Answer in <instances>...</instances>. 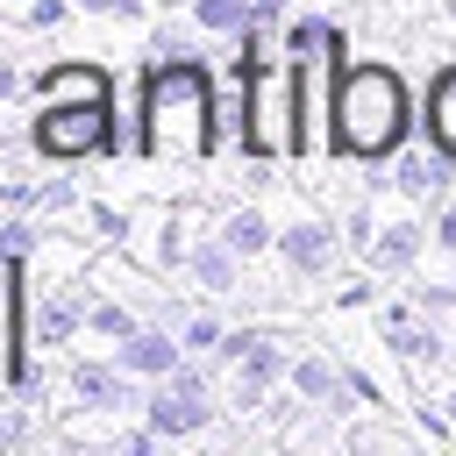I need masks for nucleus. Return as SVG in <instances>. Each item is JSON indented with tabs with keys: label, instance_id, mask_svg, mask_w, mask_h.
Segmentation results:
<instances>
[{
	"label": "nucleus",
	"instance_id": "1",
	"mask_svg": "<svg viewBox=\"0 0 456 456\" xmlns=\"http://www.w3.org/2000/svg\"><path fill=\"white\" fill-rule=\"evenodd\" d=\"M221 150V78L207 57H150L135 86V157L200 171Z\"/></svg>",
	"mask_w": 456,
	"mask_h": 456
},
{
	"label": "nucleus",
	"instance_id": "2",
	"mask_svg": "<svg viewBox=\"0 0 456 456\" xmlns=\"http://www.w3.org/2000/svg\"><path fill=\"white\" fill-rule=\"evenodd\" d=\"M420 128L413 86L392 57H349L335 78V164H392Z\"/></svg>",
	"mask_w": 456,
	"mask_h": 456
},
{
	"label": "nucleus",
	"instance_id": "3",
	"mask_svg": "<svg viewBox=\"0 0 456 456\" xmlns=\"http://www.w3.org/2000/svg\"><path fill=\"white\" fill-rule=\"evenodd\" d=\"M21 135H28L36 164H114V157H135L121 100H36Z\"/></svg>",
	"mask_w": 456,
	"mask_h": 456
},
{
	"label": "nucleus",
	"instance_id": "4",
	"mask_svg": "<svg viewBox=\"0 0 456 456\" xmlns=\"http://www.w3.org/2000/svg\"><path fill=\"white\" fill-rule=\"evenodd\" d=\"M242 86V142L235 157H256V164H299V93H292V57L278 64H256L235 78Z\"/></svg>",
	"mask_w": 456,
	"mask_h": 456
},
{
	"label": "nucleus",
	"instance_id": "5",
	"mask_svg": "<svg viewBox=\"0 0 456 456\" xmlns=\"http://www.w3.org/2000/svg\"><path fill=\"white\" fill-rule=\"evenodd\" d=\"M164 442H185V435H207L221 420V363L214 356H185L171 378L142 385V406H135Z\"/></svg>",
	"mask_w": 456,
	"mask_h": 456
},
{
	"label": "nucleus",
	"instance_id": "6",
	"mask_svg": "<svg viewBox=\"0 0 456 456\" xmlns=\"http://www.w3.org/2000/svg\"><path fill=\"white\" fill-rule=\"evenodd\" d=\"M214 363L228 370V406H235V413L271 406V392H285V370H292L285 335H278V328H264V321L228 328V335H221V349H214Z\"/></svg>",
	"mask_w": 456,
	"mask_h": 456
},
{
	"label": "nucleus",
	"instance_id": "7",
	"mask_svg": "<svg viewBox=\"0 0 456 456\" xmlns=\"http://www.w3.org/2000/svg\"><path fill=\"white\" fill-rule=\"evenodd\" d=\"M342 249H349V242H342V221H335V214L292 207V214L278 221V249H271V256H278V271H285V278L321 285V278L342 264Z\"/></svg>",
	"mask_w": 456,
	"mask_h": 456
},
{
	"label": "nucleus",
	"instance_id": "8",
	"mask_svg": "<svg viewBox=\"0 0 456 456\" xmlns=\"http://www.w3.org/2000/svg\"><path fill=\"white\" fill-rule=\"evenodd\" d=\"M57 406H100V413H128V406H142V378L135 370H121L114 363V349L107 356H64V378H57Z\"/></svg>",
	"mask_w": 456,
	"mask_h": 456
},
{
	"label": "nucleus",
	"instance_id": "9",
	"mask_svg": "<svg viewBox=\"0 0 456 456\" xmlns=\"http://www.w3.org/2000/svg\"><path fill=\"white\" fill-rule=\"evenodd\" d=\"M86 314H93V278H36V349L43 356H71V342H86Z\"/></svg>",
	"mask_w": 456,
	"mask_h": 456
},
{
	"label": "nucleus",
	"instance_id": "10",
	"mask_svg": "<svg viewBox=\"0 0 456 456\" xmlns=\"http://www.w3.org/2000/svg\"><path fill=\"white\" fill-rule=\"evenodd\" d=\"M378 335H385V349H392L406 370H442V363H449V335L435 328V314H428L420 299H385V306H378Z\"/></svg>",
	"mask_w": 456,
	"mask_h": 456
},
{
	"label": "nucleus",
	"instance_id": "11",
	"mask_svg": "<svg viewBox=\"0 0 456 456\" xmlns=\"http://www.w3.org/2000/svg\"><path fill=\"white\" fill-rule=\"evenodd\" d=\"M28 100H121V78L100 57H57L28 71Z\"/></svg>",
	"mask_w": 456,
	"mask_h": 456
},
{
	"label": "nucleus",
	"instance_id": "12",
	"mask_svg": "<svg viewBox=\"0 0 456 456\" xmlns=\"http://www.w3.org/2000/svg\"><path fill=\"white\" fill-rule=\"evenodd\" d=\"M242 264H249V256H235L221 228H200L192 249H185V285H192L200 299H228V292H242Z\"/></svg>",
	"mask_w": 456,
	"mask_h": 456
},
{
	"label": "nucleus",
	"instance_id": "13",
	"mask_svg": "<svg viewBox=\"0 0 456 456\" xmlns=\"http://www.w3.org/2000/svg\"><path fill=\"white\" fill-rule=\"evenodd\" d=\"M385 178H392L399 200H435V207H442V200L456 192V157H442L435 142H428V150L406 142V150H392V171H385Z\"/></svg>",
	"mask_w": 456,
	"mask_h": 456
},
{
	"label": "nucleus",
	"instance_id": "14",
	"mask_svg": "<svg viewBox=\"0 0 456 456\" xmlns=\"http://www.w3.org/2000/svg\"><path fill=\"white\" fill-rule=\"evenodd\" d=\"M114 363H121V370H135L142 385H157V378H171V370L185 363V342H178V328L142 321L135 335H121V342H114Z\"/></svg>",
	"mask_w": 456,
	"mask_h": 456
},
{
	"label": "nucleus",
	"instance_id": "15",
	"mask_svg": "<svg viewBox=\"0 0 456 456\" xmlns=\"http://www.w3.org/2000/svg\"><path fill=\"white\" fill-rule=\"evenodd\" d=\"M435 242V228L428 221H378V235H370V249H363V264L378 271V278H399V271H413L420 264V249Z\"/></svg>",
	"mask_w": 456,
	"mask_h": 456
},
{
	"label": "nucleus",
	"instance_id": "16",
	"mask_svg": "<svg viewBox=\"0 0 456 456\" xmlns=\"http://www.w3.org/2000/svg\"><path fill=\"white\" fill-rule=\"evenodd\" d=\"M278 50H285V57H314V50H335V57H349V28H342L335 14L292 7V14L278 21Z\"/></svg>",
	"mask_w": 456,
	"mask_h": 456
},
{
	"label": "nucleus",
	"instance_id": "17",
	"mask_svg": "<svg viewBox=\"0 0 456 456\" xmlns=\"http://www.w3.org/2000/svg\"><path fill=\"white\" fill-rule=\"evenodd\" d=\"M214 228H221V235H228V249H235V256H249V264L278 249V221H271L256 200H235V207H221V221H214Z\"/></svg>",
	"mask_w": 456,
	"mask_h": 456
},
{
	"label": "nucleus",
	"instance_id": "18",
	"mask_svg": "<svg viewBox=\"0 0 456 456\" xmlns=\"http://www.w3.org/2000/svg\"><path fill=\"white\" fill-rule=\"evenodd\" d=\"M285 392H299L306 406H349V399H342V363L321 356V349H299V356H292Z\"/></svg>",
	"mask_w": 456,
	"mask_h": 456
},
{
	"label": "nucleus",
	"instance_id": "19",
	"mask_svg": "<svg viewBox=\"0 0 456 456\" xmlns=\"http://www.w3.org/2000/svg\"><path fill=\"white\" fill-rule=\"evenodd\" d=\"M420 128L442 157H456V64H442L428 78V100H420Z\"/></svg>",
	"mask_w": 456,
	"mask_h": 456
},
{
	"label": "nucleus",
	"instance_id": "20",
	"mask_svg": "<svg viewBox=\"0 0 456 456\" xmlns=\"http://www.w3.org/2000/svg\"><path fill=\"white\" fill-rule=\"evenodd\" d=\"M128 221H135L128 200H78V214H71V228H78L93 249H121V242H128Z\"/></svg>",
	"mask_w": 456,
	"mask_h": 456
},
{
	"label": "nucleus",
	"instance_id": "21",
	"mask_svg": "<svg viewBox=\"0 0 456 456\" xmlns=\"http://www.w3.org/2000/svg\"><path fill=\"white\" fill-rule=\"evenodd\" d=\"M142 328V306L135 299H121V292H107V285H93V314H86V342H121V335H135Z\"/></svg>",
	"mask_w": 456,
	"mask_h": 456
},
{
	"label": "nucleus",
	"instance_id": "22",
	"mask_svg": "<svg viewBox=\"0 0 456 456\" xmlns=\"http://www.w3.org/2000/svg\"><path fill=\"white\" fill-rule=\"evenodd\" d=\"M185 14H192V21H200L214 43H235V36L256 21V0H192Z\"/></svg>",
	"mask_w": 456,
	"mask_h": 456
},
{
	"label": "nucleus",
	"instance_id": "23",
	"mask_svg": "<svg viewBox=\"0 0 456 456\" xmlns=\"http://www.w3.org/2000/svg\"><path fill=\"white\" fill-rule=\"evenodd\" d=\"M78 178H71V164H50V178H36V214L43 221H71L78 214Z\"/></svg>",
	"mask_w": 456,
	"mask_h": 456
},
{
	"label": "nucleus",
	"instance_id": "24",
	"mask_svg": "<svg viewBox=\"0 0 456 456\" xmlns=\"http://www.w3.org/2000/svg\"><path fill=\"white\" fill-rule=\"evenodd\" d=\"M221 335H228V321H221L214 306H192V314L178 321V342H185V356H214V349H221Z\"/></svg>",
	"mask_w": 456,
	"mask_h": 456
},
{
	"label": "nucleus",
	"instance_id": "25",
	"mask_svg": "<svg viewBox=\"0 0 456 456\" xmlns=\"http://www.w3.org/2000/svg\"><path fill=\"white\" fill-rule=\"evenodd\" d=\"M71 14H78V0H21V7H14V28H28V36H57Z\"/></svg>",
	"mask_w": 456,
	"mask_h": 456
},
{
	"label": "nucleus",
	"instance_id": "26",
	"mask_svg": "<svg viewBox=\"0 0 456 456\" xmlns=\"http://www.w3.org/2000/svg\"><path fill=\"white\" fill-rule=\"evenodd\" d=\"M36 435H43V420H36V406L7 392V399H0V449H21V442H36Z\"/></svg>",
	"mask_w": 456,
	"mask_h": 456
},
{
	"label": "nucleus",
	"instance_id": "27",
	"mask_svg": "<svg viewBox=\"0 0 456 456\" xmlns=\"http://www.w3.org/2000/svg\"><path fill=\"white\" fill-rule=\"evenodd\" d=\"M207 28L192 21V28H171V21H157L150 28V57H207V43H200Z\"/></svg>",
	"mask_w": 456,
	"mask_h": 456
},
{
	"label": "nucleus",
	"instance_id": "28",
	"mask_svg": "<svg viewBox=\"0 0 456 456\" xmlns=\"http://www.w3.org/2000/svg\"><path fill=\"white\" fill-rule=\"evenodd\" d=\"M378 299V271H342V285H328V306L349 314V306H370Z\"/></svg>",
	"mask_w": 456,
	"mask_h": 456
},
{
	"label": "nucleus",
	"instance_id": "29",
	"mask_svg": "<svg viewBox=\"0 0 456 456\" xmlns=\"http://www.w3.org/2000/svg\"><path fill=\"white\" fill-rule=\"evenodd\" d=\"M342 392H349V406H363V413H378V406H385V385H378L363 363H342Z\"/></svg>",
	"mask_w": 456,
	"mask_h": 456
},
{
	"label": "nucleus",
	"instance_id": "30",
	"mask_svg": "<svg viewBox=\"0 0 456 456\" xmlns=\"http://www.w3.org/2000/svg\"><path fill=\"white\" fill-rule=\"evenodd\" d=\"M335 221H342V242H349V249H356V256H363V249H370V235H378V214H370V207H363V200H356V207H342V214H335Z\"/></svg>",
	"mask_w": 456,
	"mask_h": 456
},
{
	"label": "nucleus",
	"instance_id": "31",
	"mask_svg": "<svg viewBox=\"0 0 456 456\" xmlns=\"http://www.w3.org/2000/svg\"><path fill=\"white\" fill-rule=\"evenodd\" d=\"M78 14H93V21H142L150 0H78Z\"/></svg>",
	"mask_w": 456,
	"mask_h": 456
},
{
	"label": "nucleus",
	"instance_id": "32",
	"mask_svg": "<svg viewBox=\"0 0 456 456\" xmlns=\"http://www.w3.org/2000/svg\"><path fill=\"white\" fill-rule=\"evenodd\" d=\"M413 299H420V306H428L435 321H456V278H449V285H420Z\"/></svg>",
	"mask_w": 456,
	"mask_h": 456
},
{
	"label": "nucleus",
	"instance_id": "33",
	"mask_svg": "<svg viewBox=\"0 0 456 456\" xmlns=\"http://www.w3.org/2000/svg\"><path fill=\"white\" fill-rule=\"evenodd\" d=\"M428 228H435V242H442V249L456 256V192H449V200L435 207V221H428Z\"/></svg>",
	"mask_w": 456,
	"mask_h": 456
},
{
	"label": "nucleus",
	"instance_id": "34",
	"mask_svg": "<svg viewBox=\"0 0 456 456\" xmlns=\"http://www.w3.org/2000/svg\"><path fill=\"white\" fill-rule=\"evenodd\" d=\"M21 93H28V71H21L14 57H0V107H14Z\"/></svg>",
	"mask_w": 456,
	"mask_h": 456
},
{
	"label": "nucleus",
	"instance_id": "35",
	"mask_svg": "<svg viewBox=\"0 0 456 456\" xmlns=\"http://www.w3.org/2000/svg\"><path fill=\"white\" fill-rule=\"evenodd\" d=\"M292 7H299V0H256V21H271V28H278Z\"/></svg>",
	"mask_w": 456,
	"mask_h": 456
},
{
	"label": "nucleus",
	"instance_id": "36",
	"mask_svg": "<svg viewBox=\"0 0 456 456\" xmlns=\"http://www.w3.org/2000/svg\"><path fill=\"white\" fill-rule=\"evenodd\" d=\"M435 406H442V420H456V378H449V385L435 392Z\"/></svg>",
	"mask_w": 456,
	"mask_h": 456
},
{
	"label": "nucleus",
	"instance_id": "37",
	"mask_svg": "<svg viewBox=\"0 0 456 456\" xmlns=\"http://www.w3.org/2000/svg\"><path fill=\"white\" fill-rule=\"evenodd\" d=\"M442 21H449V28H456V0H442Z\"/></svg>",
	"mask_w": 456,
	"mask_h": 456
},
{
	"label": "nucleus",
	"instance_id": "38",
	"mask_svg": "<svg viewBox=\"0 0 456 456\" xmlns=\"http://www.w3.org/2000/svg\"><path fill=\"white\" fill-rule=\"evenodd\" d=\"M164 7H192V0H164Z\"/></svg>",
	"mask_w": 456,
	"mask_h": 456
},
{
	"label": "nucleus",
	"instance_id": "39",
	"mask_svg": "<svg viewBox=\"0 0 456 456\" xmlns=\"http://www.w3.org/2000/svg\"><path fill=\"white\" fill-rule=\"evenodd\" d=\"M0 7H21V0H0Z\"/></svg>",
	"mask_w": 456,
	"mask_h": 456
},
{
	"label": "nucleus",
	"instance_id": "40",
	"mask_svg": "<svg viewBox=\"0 0 456 456\" xmlns=\"http://www.w3.org/2000/svg\"><path fill=\"white\" fill-rule=\"evenodd\" d=\"M0 178H7V171H0Z\"/></svg>",
	"mask_w": 456,
	"mask_h": 456
}]
</instances>
